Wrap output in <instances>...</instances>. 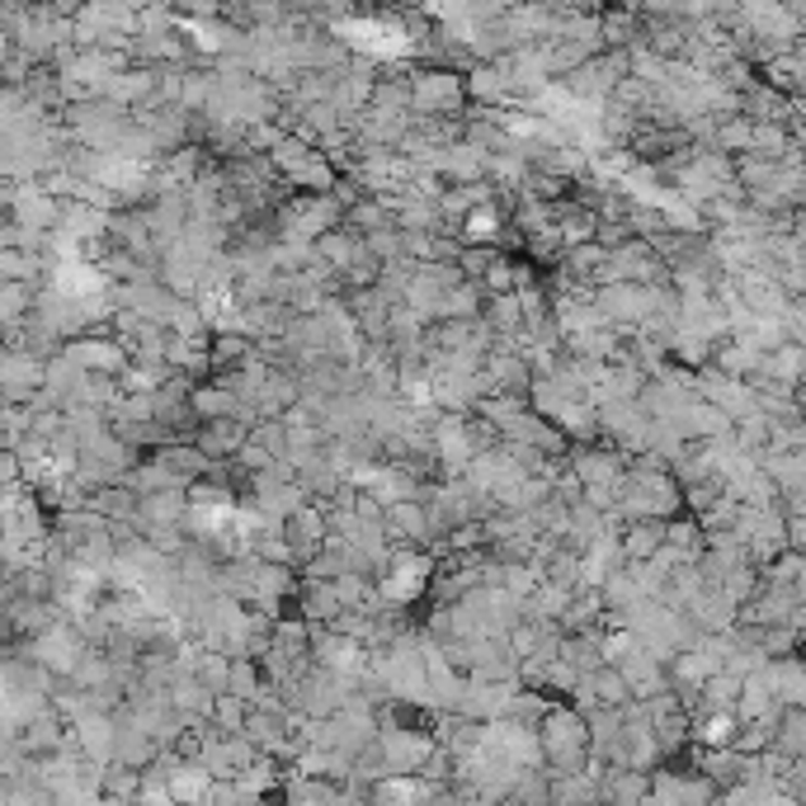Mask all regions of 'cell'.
<instances>
[{
    "instance_id": "obj_15",
    "label": "cell",
    "mask_w": 806,
    "mask_h": 806,
    "mask_svg": "<svg viewBox=\"0 0 806 806\" xmlns=\"http://www.w3.org/2000/svg\"><path fill=\"white\" fill-rule=\"evenodd\" d=\"M476 288L486 293V297H505V293H514V269H509V250L486 269V274H481Z\"/></svg>"
},
{
    "instance_id": "obj_8",
    "label": "cell",
    "mask_w": 806,
    "mask_h": 806,
    "mask_svg": "<svg viewBox=\"0 0 806 806\" xmlns=\"http://www.w3.org/2000/svg\"><path fill=\"white\" fill-rule=\"evenodd\" d=\"M481 302H486V293H481L476 283H462V288L444 293V302H438L434 321H476L481 317Z\"/></svg>"
},
{
    "instance_id": "obj_17",
    "label": "cell",
    "mask_w": 806,
    "mask_h": 806,
    "mask_svg": "<svg viewBox=\"0 0 806 806\" xmlns=\"http://www.w3.org/2000/svg\"><path fill=\"white\" fill-rule=\"evenodd\" d=\"M778 741H783L788 755L802 745V712H797V707H788V712H783V735H778Z\"/></svg>"
},
{
    "instance_id": "obj_13",
    "label": "cell",
    "mask_w": 806,
    "mask_h": 806,
    "mask_svg": "<svg viewBox=\"0 0 806 806\" xmlns=\"http://www.w3.org/2000/svg\"><path fill=\"white\" fill-rule=\"evenodd\" d=\"M208 717H218L222 731H240V727H246V703H240L236 693H212Z\"/></svg>"
},
{
    "instance_id": "obj_10",
    "label": "cell",
    "mask_w": 806,
    "mask_h": 806,
    "mask_svg": "<svg viewBox=\"0 0 806 806\" xmlns=\"http://www.w3.org/2000/svg\"><path fill=\"white\" fill-rule=\"evenodd\" d=\"M665 547L684 551V557H698V551H703V529H698V519H689V514L665 519Z\"/></svg>"
},
{
    "instance_id": "obj_11",
    "label": "cell",
    "mask_w": 806,
    "mask_h": 806,
    "mask_svg": "<svg viewBox=\"0 0 806 806\" xmlns=\"http://www.w3.org/2000/svg\"><path fill=\"white\" fill-rule=\"evenodd\" d=\"M590 679V693L599 698L604 707H618V703H628L632 693H628V684H622V674L613 670V665H599L594 674H585Z\"/></svg>"
},
{
    "instance_id": "obj_7",
    "label": "cell",
    "mask_w": 806,
    "mask_h": 806,
    "mask_svg": "<svg viewBox=\"0 0 806 806\" xmlns=\"http://www.w3.org/2000/svg\"><path fill=\"white\" fill-rule=\"evenodd\" d=\"M354 250H359V240H354L349 232H321L317 240H311V255H317V260L331 269V274H345V269L354 264Z\"/></svg>"
},
{
    "instance_id": "obj_6",
    "label": "cell",
    "mask_w": 806,
    "mask_h": 806,
    "mask_svg": "<svg viewBox=\"0 0 806 806\" xmlns=\"http://www.w3.org/2000/svg\"><path fill=\"white\" fill-rule=\"evenodd\" d=\"M382 226H396V222H392V212L382 208L377 198H359V203L345 208V218H339V232H349L354 240L373 236V232H382Z\"/></svg>"
},
{
    "instance_id": "obj_9",
    "label": "cell",
    "mask_w": 806,
    "mask_h": 806,
    "mask_svg": "<svg viewBox=\"0 0 806 806\" xmlns=\"http://www.w3.org/2000/svg\"><path fill=\"white\" fill-rule=\"evenodd\" d=\"M194 679L208 693H226V679H232V656H222V650H198V656H194Z\"/></svg>"
},
{
    "instance_id": "obj_1",
    "label": "cell",
    "mask_w": 806,
    "mask_h": 806,
    "mask_svg": "<svg viewBox=\"0 0 806 806\" xmlns=\"http://www.w3.org/2000/svg\"><path fill=\"white\" fill-rule=\"evenodd\" d=\"M665 547V519H628L618 523V561L642 566Z\"/></svg>"
},
{
    "instance_id": "obj_12",
    "label": "cell",
    "mask_w": 806,
    "mask_h": 806,
    "mask_svg": "<svg viewBox=\"0 0 806 806\" xmlns=\"http://www.w3.org/2000/svg\"><path fill=\"white\" fill-rule=\"evenodd\" d=\"M505 250H495V246H462V255H458V274H462V283H481V274L500 260Z\"/></svg>"
},
{
    "instance_id": "obj_5",
    "label": "cell",
    "mask_w": 806,
    "mask_h": 806,
    "mask_svg": "<svg viewBox=\"0 0 806 806\" xmlns=\"http://www.w3.org/2000/svg\"><path fill=\"white\" fill-rule=\"evenodd\" d=\"M557 660L571 665L575 674H594L604 665V656H599V632H571V636H561V642H557Z\"/></svg>"
},
{
    "instance_id": "obj_4",
    "label": "cell",
    "mask_w": 806,
    "mask_h": 806,
    "mask_svg": "<svg viewBox=\"0 0 806 806\" xmlns=\"http://www.w3.org/2000/svg\"><path fill=\"white\" fill-rule=\"evenodd\" d=\"M236 406H240V396H236L232 387H218V382H198V387L189 392V410H194L198 424H208V420H232Z\"/></svg>"
},
{
    "instance_id": "obj_16",
    "label": "cell",
    "mask_w": 806,
    "mask_h": 806,
    "mask_svg": "<svg viewBox=\"0 0 806 806\" xmlns=\"http://www.w3.org/2000/svg\"><path fill=\"white\" fill-rule=\"evenodd\" d=\"M246 438H250V444H260V448L269 452V458H283V448H288V434H283V424H278V420H260Z\"/></svg>"
},
{
    "instance_id": "obj_2",
    "label": "cell",
    "mask_w": 806,
    "mask_h": 806,
    "mask_svg": "<svg viewBox=\"0 0 806 806\" xmlns=\"http://www.w3.org/2000/svg\"><path fill=\"white\" fill-rule=\"evenodd\" d=\"M189 444L203 452L208 462H232L236 458V448L246 444V430H240L236 420H208V424H198Z\"/></svg>"
},
{
    "instance_id": "obj_14",
    "label": "cell",
    "mask_w": 806,
    "mask_h": 806,
    "mask_svg": "<svg viewBox=\"0 0 806 806\" xmlns=\"http://www.w3.org/2000/svg\"><path fill=\"white\" fill-rule=\"evenodd\" d=\"M359 246L373 255L377 264H392V260H401V232L396 226H382V232H373V236H363Z\"/></svg>"
},
{
    "instance_id": "obj_3",
    "label": "cell",
    "mask_w": 806,
    "mask_h": 806,
    "mask_svg": "<svg viewBox=\"0 0 806 806\" xmlns=\"http://www.w3.org/2000/svg\"><path fill=\"white\" fill-rule=\"evenodd\" d=\"M755 373H764L769 382H778V387H802V373H806V345H778L769 354H759V368Z\"/></svg>"
}]
</instances>
